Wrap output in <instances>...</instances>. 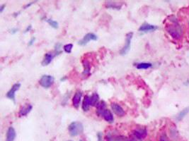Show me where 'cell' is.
<instances>
[{
    "label": "cell",
    "instance_id": "1",
    "mask_svg": "<svg viewBox=\"0 0 189 141\" xmlns=\"http://www.w3.org/2000/svg\"><path fill=\"white\" fill-rule=\"evenodd\" d=\"M171 24H168L166 26V30L167 33L176 40H179L182 35V29L181 26L178 25L177 19L174 16H171Z\"/></svg>",
    "mask_w": 189,
    "mask_h": 141
},
{
    "label": "cell",
    "instance_id": "2",
    "mask_svg": "<svg viewBox=\"0 0 189 141\" xmlns=\"http://www.w3.org/2000/svg\"><path fill=\"white\" fill-rule=\"evenodd\" d=\"M70 134L71 136H77L82 134L84 131V126L81 122L73 121L70 124L68 127Z\"/></svg>",
    "mask_w": 189,
    "mask_h": 141
},
{
    "label": "cell",
    "instance_id": "3",
    "mask_svg": "<svg viewBox=\"0 0 189 141\" xmlns=\"http://www.w3.org/2000/svg\"><path fill=\"white\" fill-rule=\"evenodd\" d=\"M133 36V33L130 32L127 33L126 35V40H125V45L123 46V48L121 49V50L120 51V55L124 56L126 55L128 52H129L130 49V45H131V41H132Z\"/></svg>",
    "mask_w": 189,
    "mask_h": 141
},
{
    "label": "cell",
    "instance_id": "4",
    "mask_svg": "<svg viewBox=\"0 0 189 141\" xmlns=\"http://www.w3.org/2000/svg\"><path fill=\"white\" fill-rule=\"evenodd\" d=\"M54 83V78L51 75H43L39 80V84L44 88H49Z\"/></svg>",
    "mask_w": 189,
    "mask_h": 141
},
{
    "label": "cell",
    "instance_id": "5",
    "mask_svg": "<svg viewBox=\"0 0 189 141\" xmlns=\"http://www.w3.org/2000/svg\"><path fill=\"white\" fill-rule=\"evenodd\" d=\"M98 40V37L97 35L93 33H89L85 35L82 40L78 42V44L81 46H85L87 44L89 41L93 40V41H96Z\"/></svg>",
    "mask_w": 189,
    "mask_h": 141
},
{
    "label": "cell",
    "instance_id": "6",
    "mask_svg": "<svg viewBox=\"0 0 189 141\" xmlns=\"http://www.w3.org/2000/svg\"><path fill=\"white\" fill-rule=\"evenodd\" d=\"M20 87H21L20 83H17L13 85L11 89L8 91V93H7V98L10 99V100H12L15 102V93L17 92V90H19Z\"/></svg>",
    "mask_w": 189,
    "mask_h": 141
},
{
    "label": "cell",
    "instance_id": "7",
    "mask_svg": "<svg viewBox=\"0 0 189 141\" xmlns=\"http://www.w3.org/2000/svg\"><path fill=\"white\" fill-rule=\"evenodd\" d=\"M111 107L113 111L116 114L117 116L122 117L125 115V112L124 111V109L122 108V107L120 105V104H117V103H111Z\"/></svg>",
    "mask_w": 189,
    "mask_h": 141
},
{
    "label": "cell",
    "instance_id": "8",
    "mask_svg": "<svg viewBox=\"0 0 189 141\" xmlns=\"http://www.w3.org/2000/svg\"><path fill=\"white\" fill-rule=\"evenodd\" d=\"M158 28V26L145 23L139 28V31L140 32H152V31H155Z\"/></svg>",
    "mask_w": 189,
    "mask_h": 141
},
{
    "label": "cell",
    "instance_id": "9",
    "mask_svg": "<svg viewBox=\"0 0 189 141\" xmlns=\"http://www.w3.org/2000/svg\"><path fill=\"white\" fill-rule=\"evenodd\" d=\"M82 97V93L80 90L77 91V92L75 93L74 97H73L72 104L73 106H74L76 109H77L79 107V106H80Z\"/></svg>",
    "mask_w": 189,
    "mask_h": 141
},
{
    "label": "cell",
    "instance_id": "10",
    "mask_svg": "<svg viewBox=\"0 0 189 141\" xmlns=\"http://www.w3.org/2000/svg\"><path fill=\"white\" fill-rule=\"evenodd\" d=\"M33 109V106L31 104H26V105L23 106L19 110V116H25L30 113Z\"/></svg>",
    "mask_w": 189,
    "mask_h": 141
},
{
    "label": "cell",
    "instance_id": "11",
    "mask_svg": "<svg viewBox=\"0 0 189 141\" xmlns=\"http://www.w3.org/2000/svg\"><path fill=\"white\" fill-rule=\"evenodd\" d=\"M16 136H17V134H16V130L14 127H9L7 132L6 141H14Z\"/></svg>",
    "mask_w": 189,
    "mask_h": 141
},
{
    "label": "cell",
    "instance_id": "12",
    "mask_svg": "<svg viewBox=\"0 0 189 141\" xmlns=\"http://www.w3.org/2000/svg\"><path fill=\"white\" fill-rule=\"evenodd\" d=\"M106 104L104 101H101L99 102V103L96 105V114L99 116H102L104 111L106 110Z\"/></svg>",
    "mask_w": 189,
    "mask_h": 141
},
{
    "label": "cell",
    "instance_id": "13",
    "mask_svg": "<svg viewBox=\"0 0 189 141\" xmlns=\"http://www.w3.org/2000/svg\"><path fill=\"white\" fill-rule=\"evenodd\" d=\"M133 135H135V138H137L139 140L143 139L147 135V130L145 129L135 130L133 131Z\"/></svg>",
    "mask_w": 189,
    "mask_h": 141
},
{
    "label": "cell",
    "instance_id": "14",
    "mask_svg": "<svg viewBox=\"0 0 189 141\" xmlns=\"http://www.w3.org/2000/svg\"><path fill=\"white\" fill-rule=\"evenodd\" d=\"M102 116L104 117V119L106 120L107 122L109 123H113L114 121V115H113L112 112L109 110V109H106L104 111Z\"/></svg>",
    "mask_w": 189,
    "mask_h": 141
},
{
    "label": "cell",
    "instance_id": "15",
    "mask_svg": "<svg viewBox=\"0 0 189 141\" xmlns=\"http://www.w3.org/2000/svg\"><path fill=\"white\" fill-rule=\"evenodd\" d=\"M122 6H123L122 4H119L118 2H106V7L108 8V9L120 10V9H121Z\"/></svg>",
    "mask_w": 189,
    "mask_h": 141
},
{
    "label": "cell",
    "instance_id": "16",
    "mask_svg": "<svg viewBox=\"0 0 189 141\" xmlns=\"http://www.w3.org/2000/svg\"><path fill=\"white\" fill-rule=\"evenodd\" d=\"M55 57V55L52 53H47L46 54V55L44 57V59L43 60V61H42V65H43V66H48V64H50L51 63L52 59H53V57Z\"/></svg>",
    "mask_w": 189,
    "mask_h": 141
},
{
    "label": "cell",
    "instance_id": "17",
    "mask_svg": "<svg viewBox=\"0 0 189 141\" xmlns=\"http://www.w3.org/2000/svg\"><path fill=\"white\" fill-rule=\"evenodd\" d=\"M90 97L89 95H86L84 98L82 102V109L85 111H88L89 107H90Z\"/></svg>",
    "mask_w": 189,
    "mask_h": 141
},
{
    "label": "cell",
    "instance_id": "18",
    "mask_svg": "<svg viewBox=\"0 0 189 141\" xmlns=\"http://www.w3.org/2000/svg\"><path fill=\"white\" fill-rule=\"evenodd\" d=\"M83 66H84L83 75H89V74H90V71H91V65L88 60H86V59L84 60Z\"/></svg>",
    "mask_w": 189,
    "mask_h": 141
},
{
    "label": "cell",
    "instance_id": "19",
    "mask_svg": "<svg viewBox=\"0 0 189 141\" xmlns=\"http://www.w3.org/2000/svg\"><path fill=\"white\" fill-rule=\"evenodd\" d=\"M99 103V96L96 93H94L90 97V104L91 106H96Z\"/></svg>",
    "mask_w": 189,
    "mask_h": 141
},
{
    "label": "cell",
    "instance_id": "20",
    "mask_svg": "<svg viewBox=\"0 0 189 141\" xmlns=\"http://www.w3.org/2000/svg\"><path fill=\"white\" fill-rule=\"evenodd\" d=\"M189 113V107H186L181 111L178 114L177 116V121H182V120L184 118V117L187 115V114Z\"/></svg>",
    "mask_w": 189,
    "mask_h": 141
},
{
    "label": "cell",
    "instance_id": "21",
    "mask_svg": "<svg viewBox=\"0 0 189 141\" xmlns=\"http://www.w3.org/2000/svg\"><path fill=\"white\" fill-rule=\"evenodd\" d=\"M152 66V64L151 63H146V62H143V63H139L137 64L138 69H148Z\"/></svg>",
    "mask_w": 189,
    "mask_h": 141
},
{
    "label": "cell",
    "instance_id": "22",
    "mask_svg": "<svg viewBox=\"0 0 189 141\" xmlns=\"http://www.w3.org/2000/svg\"><path fill=\"white\" fill-rule=\"evenodd\" d=\"M46 21L49 23L50 25H51V27L55 28V29L58 28L59 23H58V22H57L56 20H54L52 19H47Z\"/></svg>",
    "mask_w": 189,
    "mask_h": 141
},
{
    "label": "cell",
    "instance_id": "23",
    "mask_svg": "<svg viewBox=\"0 0 189 141\" xmlns=\"http://www.w3.org/2000/svg\"><path fill=\"white\" fill-rule=\"evenodd\" d=\"M73 48V45L72 44H67V45H65L64 47H63V49H64V51L65 52H67V53L70 54L72 52Z\"/></svg>",
    "mask_w": 189,
    "mask_h": 141
},
{
    "label": "cell",
    "instance_id": "24",
    "mask_svg": "<svg viewBox=\"0 0 189 141\" xmlns=\"http://www.w3.org/2000/svg\"><path fill=\"white\" fill-rule=\"evenodd\" d=\"M61 48H62V44L61 43H57L55 45V51H56V55H58V54L62 53L61 51Z\"/></svg>",
    "mask_w": 189,
    "mask_h": 141
},
{
    "label": "cell",
    "instance_id": "25",
    "mask_svg": "<svg viewBox=\"0 0 189 141\" xmlns=\"http://www.w3.org/2000/svg\"><path fill=\"white\" fill-rule=\"evenodd\" d=\"M159 141H169V140H168V138L167 136V135L165 134H162L161 136H160Z\"/></svg>",
    "mask_w": 189,
    "mask_h": 141
},
{
    "label": "cell",
    "instance_id": "26",
    "mask_svg": "<svg viewBox=\"0 0 189 141\" xmlns=\"http://www.w3.org/2000/svg\"><path fill=\"white\" fill-rule=\"evenodd\" d=\"M97 138H98V141H102V138H103V134L101 132H99L97 134Z\"/></svg>",
    "mask_w": 189,
    "mask_h": 141
},
{
    "label": "cell",
    "instance_id": "27",
    "mask_svg": "<svg viewBox=\"0 0 189 141\" xmlns=\"http://www.w3.org/2000/svg\"><path fill=\"white\" fill-rule=\"evenodd\" d=\"M35 41H36V38L33 37L31 39L30 41L28 42V46H32L34 44V43H35Z\"/></svg>",
    "mask_w": 189,
    "mask_h": 141
},
{
    "label": "cell",
    "instance_id": "28",
    "mask_svg": "<svg viewBox=\"0 0 189 141\" xmlns=\"http://www.w3.org/2000/svg\"><path fill=\"white\" fill-rule=\"evenodd\" d=\"M36 2V1H35V2H30V3H28V4H27L26 5V6L24 7V9H27L28 7H30L31 5H33V4H35Z\"/></svg>",
    "mask_w": 189,
    "mask_h": 141
},
{
    "label": "cell",
    "instance_id": "29",
    "mask_svg": "<svg viewBox=\"0 0 189 141\" xmlns=\"http://www.w3.org/2000/svg\"><path fill=\"white\" fill-rule=\"evenodd\" d=\"M18 30H18V28H12V29L10 30V32H11V33L12 34H15L18 32Z\"/></svg>",
    "mask_w": 189,
    "mask_h": 141
},
{
    "label": "cell",
    "instance_id": "30",
    "mask_svg": "<svg viewBox=\"0 0 189 141\" xmlns=\"http://www.w3.org/2000/svg\"><path fill=\"white\" fill-rule=\"evenodd\" d=\"M31 28H32V25H29L28 26L27 28H26V30H25V31H24V33H26L29 32V31L31 30Z\"/></svg>",
    "mask_w": 189,
    "mask_h": 141
},
{
    "label": "cell",
    "instance_id": "31",
    "mask_svg": "<svg viewBox=\"0 0 189 141\" xmlns=\"http://www.w3.org/2000/svg\"><path fill=\"white\" fill-rule=\"evenodd\" d=\"M5 7H6V4H2L1 6H0V12L1 13L3 12Z\"/></svg>",
    "mask_w": 189,
    "mask_h": 141
},
{
    "label": "cell",
    "instance_id": "32",
    "mask_svg": "<svg viewBox=\"0 0 189 141\" xmlns=\"http://www.w3.org/2000/svg\"><path fill=\"white\" fill-rule=\"evenodd\" d=\"M65 79H66V77H64V78H62L61 79H60V80H61V81H64Z\"/></svg>",
    "mask_w": 189,
    "mask_h": 141
},
{
    "label": "cell",
    "instance_id": "33",
    "mask_svg": "<svg viewBox=\"0 0 189 141\" xmlns=\"http://www.w3.org/2000/svg\"><path fill=\"white\" fill-rule=\"evenodd\" d=\"M80 141H82V140H80Z\"/></svg>",
    "mask_w": 189,
    "mask_h": 141
},
{
    "label": "cell",
    "instance_id": "34",
    "mask_svg": "<svg viewBox=\"0 0 189 141\" xmlns=\"http://www.w3.org/2000/svg\"><path fill=\"white\" fill-rule=\"evenodd\" d=\"M130 141H134V140H130Z\"/></svg>",
    "mask_w": 189,
    "mask_h": 141
},
{
    "label": "cell",
    "instance_id": "35",
    "mask_svg": "<svg viewBox=\"0 0 189 141\" xmlns=\"http://www.w3.org/2000/svg\"><path fill=\"white\" fill-rule=\"evenodd\" d=\"M69 141H72V140H69Z\"/></svg>",
    "mask_w": 189,
    "mask_h": 141
}]
</instances>
